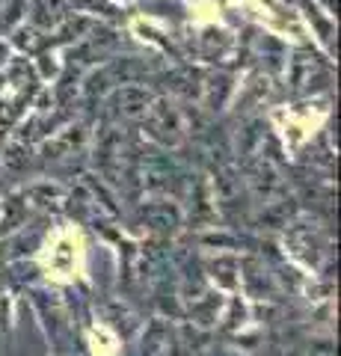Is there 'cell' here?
<instances>
[{
  "mask_svg": "<svg viewBox=\"0 0 341 356\" xmlns=\"http://www.w3.org/2000/svg\"><path fill=\"white\" fill-rule=\"evenodd\" d=\"M288 81L297 92H312L317 86H326L329 81V69L324 65L321 57H315V54H294L291 60V72H288Z\"/></svg>",
  "mask_w": 341,
  "mask_h": 356,
  "instance_id": "obj_1",
  "label": "cell"
},
{
  "mask_svg": "<svg viewBox=\"0 0 341 356\" xmlns=\"http://www.w3.org/2000/svg\"><path fill=\"white\" fill-rule=\"evenodd\" d=\"M149 131L155 134L160 143H178L181 140V113L175 110L167 98H160V102H151L149 104Z\"/></svg>",
  "mask_w": 341,
  "mask_h": 356,
  "instance_id": "obj_2",
  "label": "cell"
},
{
  "mask_svg": "<svg viewBox=\"0 0 341 356\" xmlns=\"http://www.w3.org/2000/svg\"><path fill=\"white\" fill-rule=\"evenodd\" d=\"M113 104L122 116H131V119L146 116V110L151 104V95H149V89L140 86V83H122L113 92Z\"/></svg>",
  "mask_w": 341,
  "mask_h": 356,
  "instance_id": "obj_3",
  "label": "cell"
},
{
  "mask_svg": "<svg viewBox=\"0 0 341 356\" xmlns=\"http://www.w3.org/2000/svg\"><path fill=\"white\" fill-rule=\"evenodd\" d=\"M72 13L69 0H33L30 6V24L39 27V30H57V24Z\"/></svg>",
  "mask_w": 341,
  "mask_h": 356,
  "instance_id": "obj_4",
  "label": "cell"
},
{
  "mask_svg": "<svg viewBox=\"0 0 341 356\" xmlns=\"http://www.w3.org/2000/svg\"><path fill=\"white\" fill-rule=\"evenodd\" d=\"M78 255H81L78 241L72 235H60L57 243H53L51 252H48V267L57 273H72L74 264H78Z\"/></svg>",
  "mask_w": 341,
  "mask_h": 356,
  "instance_id": "obj_5",
  "label": "cell"
},
{
  "mask_svg": "<svg viewBox=\"0 0 341 356\" xmlns=\"http://www.w3.org/2000/svg\"><path fill=\"white\" fill-rule=\"evenodd\" d=\"M232 89H235V83H232L228 74H211V77H202V95L199 98L211 110H219L226 104V98H228Z\"/></svg>",
  "mask_w": 341,
  "mask_h": 356,
  "instance_id": "obj_6",
  "label": "cell"
},
{
  "mask_svg": "<svg viewBox=\"0 0 341 356\" xmlns=\"http://www.w3.org/2000/svg\"><path fill=\"white\" fill-rule=\"evenodd\" d=\"M300 9H303L306 21H309V24H315V30H317V36H321V42L326 44V48H333L335 27H333V21L326 18V13H321V9H317L315 0H300Z\"/></svg>",
  "mask_w": 341,
  "mask_h": 356,
  "instance_id": "obj_7",
  "label": "cell"
},
{
  "mask_svg": "<svg viewBox=\"0 0 341 356\" xmlns=\"http://www.w3.org/2000/svg\"><path fill=\"white\" fill-rule=\"evenodd\" d=\"M228 48V36L223 30H217V27H208L205 30V36H202V54L205 57H219V54H223Z\"/></svg>",
  "mask_w": 341,
  "mask_h": 356,
  "instance_id": "obj_8",
  "label": "cell"
},
{
  "mask_svg": "<svg viewBox=\"0 0 341 356\" xmlns=\"http://www.w3.org/2000/svg\"><path fill=\"white\" fill-rule=\"evenodd\" d=\"M27 102V95H18V98H9V102H0V125H13V122L21 116V104Z\"/></svg>",
  "mask_w": 341,
  "mask_h": 356,
  "instance_id": "obj_9",
  "label": "cell"
},
{
  "mask_svg": "<svg viewBox=\"0 0 341 356\" xmlns=\"http://www.w3.org/2000/svg\"><path fill=\"white\" fill-rule=\"evenodd\" d=\"M9 60V48H6V42H0V65H3Z\"/></svg>",
  "mask_w": 341,
  "mask_h": 356,
  "instance_id": "obj_10",
  "label": "cell"
},
{
  "mask_svg": "<svg viewBox=\"0 0 341 356\" xmlns=\"http://www.w3.org/2000/svg\"><path fill=\"white\" fill-rule=\"evenodd\" d=\"M3 83H6V77H3V74H0V86H3Z\"/></svg>",
  "mask_w": 341,
  "mask_h": 356,
  "instance_id": "obj_11",
  "label": "cell"
}]
</instances>
